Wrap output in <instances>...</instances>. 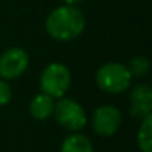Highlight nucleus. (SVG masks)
Returning <instances> with one entry per match:
<instances>
[{"label":"nucleus","instance_id":"1","mask_svg":"<svg viewBox=\"0 0 152 152\" xmlns=\"http://www.w3.org/2000/svg\"><path fill=\"white\" fill-rule=\"evenodd\" d=\"M45 28L48 34L60 42L73 40L85 28V17L76 6L63 5L55 8L46 18Z\"/></svg>","mask_w":152,"mask_h":152},{"label":"nucleus","instance_id":"2","mask_svg":"<svg viewBox=\"0 0 152 152\" xmlns=\"http://www.w3.org/2000/svg\"><path fill=\"white\" fill-rule=\"evenodd\" d=\"M131 78L127 66L121 63H106L96 73L97 87L107 94H121L131 85Z\"/></svg>","mask_w":152,"mask_h":152},{"label":"nucleus","instance_id":"3","mask_svg":"<svg viewBox=\"0 0 152 152\" xmlns=\"http://www.w3.org/2000/svg\"><path fill=\"white\" fill-rule=\"evenodd\" d=\"M70 81V72L64 64L51 63L40 73V91L52 99H61L69 91Z\"/></svg>","mask_w":152,"mask_h":152},{"label":"nucleus","instance_id":"4","mask_svg":"<svg viewBox=\"0 0 152 152\" xmlns=\"http://www.w3.org/2000/svg\"><path fill=\"white\" fill-rule=\"evenodd\" d=\"M52 115L63 128L73 133L82 130L88 121L84 107L78 102H75L72 99H64V97H61L54 104Z\"/></svg>","mask_w":152,"mask_h":152},{"label":"nucleus","instance_id":"5","mask_svg":"<svg viewBox=\"0 0 152 152\" xmlns=\"http://www.w3.org/2000/svg\"><path fill=\"white\" fill-rule=\"evenodd\" d=\"M28 67V54L23 48H9L0 55V78L17 79Z\"/></svg>","mask_w":152,"mask_h":152},{"label":"nucleus","instance_id":"6","mask_svg":"<svg viewBox=\"0 0 152 152\" xmlns=\"http://www.w3.org/2000/svg\"><path fill=\"white\" fill-rule=\"evenodd\" d=\"M121 125V112L112 104H103L93 113V128L99 136L109 137Z\"/></svg>","mask_w":152,"mask_h":152},{"label":"nucleus","instance_id":"7","mask_svg":"<svg viewBox=\"0 0 152 152\" xmlns=\"http://www.w3.org/2000/svg\"><path fill=\"white\" fill-rule=\"evenodd\" d=\"M131 115L140 121L152 115V90L146 84H137L130 93Z\"/></svg>","mask_w":152,"mask_h":152},{"label":"nucleus","instance_id":"8","mask_svg":"<svg viewBox=\"0 0 152 152\" xmlns=\"http://www.w3.org/2000/svg\"><path fill=\"white\" fill-rule=\"evenodd\" d=\"M54 99L40 93L37 94L36 97L31 99L30 104H28V112L30 115L37 119V121H43V119H48L49 116H52V112H54Z\"/></svg>","mask_w":152,"mask_h":152},{"label":"nucleus","instance_id":"9","mask_svg":"<svg viewBox=\"0 0 152 152\" xmlns=\"http://www.w3.org/2000/svg\"><path fill=\"white\" fill-rule=\"evenodd\" d=\"M60 152H94V148L87 136L81 133H72L63 140Z\"/></svg>","mask_w":152,"mask_h":152},{"label":"nucleus","instance_id":"10","mask_svg":"<svg viewBox=\"0 0 152 152\" xmlns=\"http://www.w3.org/2000/svg\"><path fill=\"white\" fill-rule=\"evenodd\" d=\"M137 145L142 152H152V115L142 121L137 131Z\"/></svg>","mask_w":152,"mask_h":152},{"label":"nucleus","instance_id":"11","mask_svg":"<svg viewBox=\"0 0 152 152\" xmlns=\"http://www.w3.org/2000/svg\"><path fill=\"white\" fill-rule=\"evenodd\" d=\"M128 72L131 76L134 78H143L149 73V69H151V63H149V58L145 57V55H137V57H133L130 60V64L127 66Z\"/></svg>","mask_w":152,"mask_h":152},{"label":"nucleus","instance_id":"12","mask_svg":"<svg viewBox=\"0 0 152 152\" xmlns=\"http://www.w3.org/2000/svg\"><path fill=\"white\" fill-rule=\"evenodd\" d=\"M12 99V88L3 79H0V106H5Z\"/></svg>","mask_w":152,"mask_h":152},{"label":"nucleus","instance_id":"13","mask_svg":"<svg viewBox=\"0 0 152 152\" xmlns=\"http://www.w3.org/2000/svg\"><path fill=\"white\" fill-rule=\"evenodd\" d=\"M64 2H66V5H69V6H76V5L82 3L84 0H64Z\"/></svg>","mask_w":152,"mask_h":152}]
</instances>
